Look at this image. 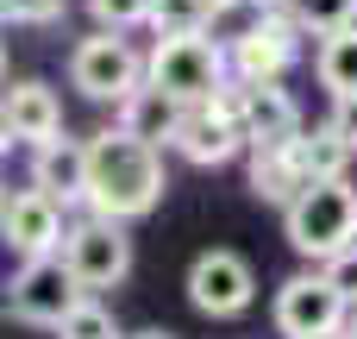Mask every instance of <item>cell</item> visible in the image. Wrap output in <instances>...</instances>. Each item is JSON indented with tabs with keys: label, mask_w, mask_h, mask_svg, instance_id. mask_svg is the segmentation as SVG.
I'll use <instances>...</instances> for the list:
<instances>
[{
	"label": "cell",
	"mask_w": 357,
	"mask_h": 339,
	"mask_svg": "<svg viewBox=\"0 0 357 339\" xmlns=\"http://www.w3.org/2000/svg\"><path fill=\"white\" fill-rule=\"evenodd\" d=\"M213 19H220V0H157L151 6L157 38H169V31H207Z\"/></svg>",
	"instance_id": "cell-19"
},
{
	"label": "cell",
	"mask_w": 357,
	"mask_h": 339,
	"mask_svg": "<svg viewBox=\"0 0 357 339\" xmlns=\"http://www.w3.org/2000/svg\"><path fill=\"white\" fill-rule=\"evenodd\" d=\"M0 13H6V25H50V19H63V0H0Z\"/></svg>",
	"instance_id": "cell-23"
},
{
	"label": "cell",
	"mask_w": 357,
	"mask_h": 339,
	"mask_svg": "<svg viewBox=\"0 0 357 339\" xmlns=\"http://www.w3.org/2000/svg\"><path fill=\"white\" fill-rule=\"evenodd\" d=\"M151 6H157V0H88V13H94V25H100V31L151 25Z\"/></svg>",
	"instance_id": "cell-22"
},
{
	"label": "cell",
	"mask_w": 357,
	"mask_h": 339,
	"mask_svg": "<svg viewBox=\"0 0 357 339\" xmlns=\"http://www.w3.org/2000/svg\"><path fill=\"white\" fill-rule=\"evenodd\" d=\"M295 151H301V164H307V176L320 182V176H345V164L357 157V145L326 120V126H314V132H301L295 138Z\"/></svg>",
	"instance_id": "cell-17"
},
{
	"label": "cell",
	"mask_w": 357,
	"mask_h": 339,
	"mask_svg": "<svg viewBox=\"0 0 357 339\" xmlns=\"http://www.w3.org/2000/svg\"><path fill=\"white\" fill-rule=\"evenodd\" d=\"M245 138H251V151H264V145H295L307 126H301V107L276 88V82H245Z\"/></svg>",
	"instance_id": "cell-12"
},
{
	"label": "cell",
	"mask_w": 357,
	"mask_h": 339,
	"mask_svg": "<svg viewBox=\"0 0 357 339\" xmlns=\"http://www.w3.org/2000/svg\"><path fill=\"white\" fill-rule=\"evenodd\" d=\"M307 182H314V176H307V164H301L295 145H264V151H251V195H257V201L295 208V195H301Z\"/></svg>",
	"instance_id": "cell-15"
},
{
	"label": "cell",
	"mask_w": 357,
	"mask_h": 339,
	"mask_svg": "<svg viewBox=\"0 0 357 339\" xmlns=\"http://www.w3.org/2000/svg\"><path fill=\"white\" fill-rule=\"evenodd\" d=\"M264 13H295V0H257Z\"/></svg>",
	"instance_id": "cell-26"
},
{
	"label": "cell",
	"mask_w": 357,
	"mask_h": 339,
	"mask_svg": "<svg viewBox=\"0 0 357 339\" xmlns=\"http://www.w3.org/2000/svg\"><path fill=\"white\" fill-rule=\"evenodd\" d=\"M314 339H351V333H345V327H339V333H314Z\"/></svg>",
	"instance_id": "cell-27"
},
{
	"label": "cell",
	"mask_w": 357,
	"mask_h": 339,
	"mask_svg": "<svg viewBox=\"0 0 357 339\" xmlns=\"http://www.w3.org/2000/svg\"><path fill=\"white\" fill-rule=\"evenodd\" d=\"M326 277L351 296V308H357V245H351V252H339V258H326Z\"/></svg>",
	"instance_id": "cell-24"
},
{
	"label": "cell",
	"mask_w": 357,
	"mask_h": 339,
	"mask_svg": "<svg viewBox=\"0 0 357 339\" xmlns=\"http://www.w3.org/2000/svg\"><path fill=\"white\" fill-rule=\"evenodd\" d=\"M0 126L13 145H50L63 132V107L44 82H13L6 88V107H0Z\"/></svg>",
	"instance_id": "cell-13"
},
{
	"label": "cell",
	"mask_w": 357,
	"mask_h": 339,
	"mask_svg": "<svg viewBox=\"0 0 357 339\" xmlns=\"http://www.w3.org/2000/svg\"><path fill=\"white\" fill-rule=\"evenodd\" d=\"M151 82L176 94L182 107H201L232 82V50H220L207 31H169L151 50Z\"/></svg>",
	"instance_id": "cell-3"
},
{
	"label": "cell",
	"mask_w": 357,
	"mask_h": 339,
	"mask_svg": "<svg viewBox=\"0 0 357 339\" xmlns=\"http://www.w3.org/2000/svg\"><path fill=\"white\" fill-rule=\"evenodd\" d=\"M163 195V145L107 126L100 138H88V208L107 220H138L151 214Z\"/></svg>",
	"instance_id": "cell-1"
},
{
	"label": "cell",
	"mask_w": 357,
	"mask_h": 339,
	"mask_svg": "<svg viewBox=\"0 0 357 339\" xmlns=\"http://www.w3.org/2000/svg\"><path fill=\"white\" fill-rule=\"evenodd\" d=\"M295 19H301L314 38H333V31L357 25V0H295Z\"/></svg>",
	"instance_id": "cell-20"
},
{
	"label": "cell",
	"mask_w": 357,
	"mask_h": 339,
	"mask_svg": "<svg viewBox=\"0 0 357 339\" xmlns=\"http://www.w3.org/2000/svg\"><path fill=\"white\" fill-rule=\"evenodd\" d=\"M119 226H126V220H107V214L69 226L63 264L75 271L82 289H113V283H126V271H132V239H126Z\"/></svg>",
	"instance_id": "cell-5"
},
{
	"label": "cell",
	"mask_w": 357,
	"mask_h": 339,
	"mask_svg": "<svg viewBox=\"0 0 357 339\" xmlns=\"http://www.w3.org/2000/svg\"><path fill=\"white\" fill-rule=\"evenodd\" d=\"M56 339H126V333H119V321H113L100 302H88V296H82V302L69 308V321L56 327Z\"/></svg>",
	"instance_id": "cell-21"
},
{
	"label": "cell",
	"mask_w": 357,
	"mask_h": 339,
	"mask_svg": "<svg viewBox=\"0 0 357 339\" xmlns=\"http://www.w3.org/2000/svg\"><path fill=\"white\" fill-rule=\"evenodd\" d=\"M333 126H339V132L357 145V94H339V107H333Z\"/></svg>",
	"instance_id": "cell-25"
},
{
	"label": "cell",
	"mask_w": 357,
	"mask_h": 339,
	"mask_svg": "<svg viewBox=\"0 0 357 339\" xmlns=\"http://www.w3.org/2000/svg\"><path fill=\"white\" fill-rule=\"evenodd\" d=\"M251 296H257V277H251V264H245L238 252H201V258L188 264V302H195L201 315H213V321L245 315Z\"/></svg>",
	"instance_id": "cell-9"
},
{
	"label": "cell",
	"mask_w": 357,
	"mask_h": 339,
	"mask_svg": "<svg viewBox=\"0 0 357 339\" xmlns=\"http://www.w3.org/2000/svg\"><path fill=\"white\" fill-rule=\"evenodd\" d=\"M0 233H6V245L25 252V258H50V252L69 239L63 208H56V195H44V189H19V195H6V208H0Z\"/></svg>",
	"instance_id": "cell-10"
},
{
	"label": "cell",
	"mask_w": 357,
	"mask_h": 339,
	"mask_svg": "<svg viewBox=\"0 0 357 339\" xmlns=\"http://www.w3.org/2000/svg\"><path fill=\"white\" fill-rule=\"evenodd\" d=\"M69 82L88 94V101H126L151 82V63H138V50L119 38V31H100V38H82L69 50Z\"/></svg>",
	"instance_id": "cell-4"
},
{
	"label": "cell",
	"mask_w": 357,
	"mask_h": 339,
	"mask_svg": "<svg viewBox=\"0 0 357 339\" xmlns=\"http://www.w3.org/2000/svg\"><path fill=\"white\" fill-rule=\"evenodd\" d=\"M182 101L176 94H163L157 82H144L138 94H126L119 101V126L126 132H138V138H151V145H176V126H182Z\"/></svg>",
	"instance_id": "cell-16"
},
{
	"label": "cell",
	"mask_w": 357,
	"mask_h": 339,
	"mask_svg": "<svg viewBox=\"0 0 357 339\" xmlns=\"http://www.w3.org/2000/svg\"><path fill=\"white\" fill-rule=\"evenodd\" d=\"M132 339H176V333H132Z\"/></svg>",
	"instance_id": "cell-28"
},
{
	"label": "cell",
	"mask_w": 357,
	"mask_h": 339,
	"mask_svg": "<svg viewBox=\"0 0 357 339\" xmlns=\"http://www.w3.org/2000/svg\"><path fill=\"white\" fill-rule=\"evenodd\" d=\"M31 189H44L56 201H88V145H75V138L31 145Z\"/></svg>",
	"instance_id": "cell-14"
},
{
	"label": "cell",
	"mask_w": 357,
	"mask_h": 339,
	"mask_svg": "<svg viewBox=\"0 0 357 339\" xmlns=\"http://www.w3.org/2000/svg\"><path fill=\"white\" fill-rule=\"evenodd\" d=\"M345 315H351V296H345L326 271H301V277H289L282 296H276V327H282L289 339L339 333Z\"/></svg>",
	"instance_id": "cell-6"
},
{
	"label": "cell",
	"mask_w": 357,
	"mask_h": 339,
	"mask_svg": "<svg viewBox=\"0 0 357 339\" xmlns=\"http://www.w3.org/2000/svg\"><path fill=\"white\" fill-rule=\"evenodd\" d=\"M301 19L295 13H264L251 31H238V44H232V75L238 82H282L289 75V63L301 57Z\"/></svg>",
	"instance_id": "cell-7"
},
{
	"label": "cell",
	"mask_w": 357,
	"mask_h": 339,
	"mask_svg": "<svg viewBox=\"0 0 357 339\" xmlns=\"http://www.w3.org/2000/svg\"><path fill=\"white\" fill-rule=\"evenodd\" d=\"M351 339H357V327H351Z\"/></svg>",
	"instance_id": "cell-29"
},
{
	"label": "cell",
	"mask_w": 357,
	"mask_h": 339,
	"mask_svg": "<svg viewBox=\"0 0 357 339\" xmlns=\"http://www.w3.org/2000/svg\"><path fill=\"white\" fill-rule=\"evenodd\" d=\"M314 69H320V88H333V101H339V94H357V25L320 38Z\"/></svg>",
	"instance_id": "cell-18"
},
{
	"label": "cell",
	"mask_w": 357,
	"mask_h": 339,
	"mask_svg": "<svg viewBox=\"0 0 357 339\" xmlns=\"http://www.w3.org/2000/svg\"><path fill=\"white\" fill-rule=\"evenodd\" d=\"M176 151H182L188 164L213 170V164H226V157L251 151V138H245L238 113H226L220 101H201V107H188V113H182V126H176Z\"/></svg>",
	"instance_id": "cell-11"
},
{
	"label": "cell",
	"mask_w": 357,
	"mask_h": 339,
	"mask_svg": "<svg viewBox=\"0 0 357 339\" xmlns=\"http://www.w3.org/2000/svg\"><path fill=\"white\" fill-rule=\"evenodd\" d=\"M13 315L19 321H31V327H63L69 321V308L82 302V283H75V271L63 264V258H31L19 277H13Z\"/></svg>",
	"instance_id": "cell-8"
},
{
	"label": "cell",
	"mask_w": 357,
	"mask_h": 339,
	"mask_svg": "<svg viewBox=\"0 0 357 339\" xmlns=\"http://www.w3.org/2000/svg\"><path fill=\"white\" fill-rule=\"evenodd\" d=\"M282 214H289V245L301 258H339L357 245V189L345 176L307 182L295 195V208H282Z\"/></svg>",
	"instance_id": "cell-2"
}]
</instances>
